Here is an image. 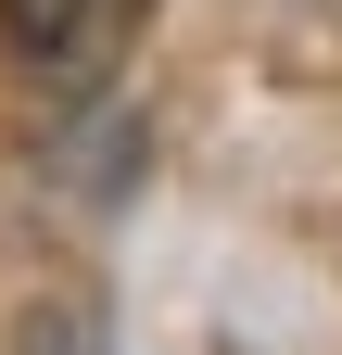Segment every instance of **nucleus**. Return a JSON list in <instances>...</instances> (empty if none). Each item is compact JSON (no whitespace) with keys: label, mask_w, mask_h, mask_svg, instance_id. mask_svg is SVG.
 I'll use <instances>...</instances> for the list:
<instances>
[{"label":"nucleus","mask_w":342,"mask_h":355,"mask_svg":"<svg viewBox=\"0 0 342 355\" xmlns=\"http://www.w3.org/2000/svg\"><path fill=\"white\" fill-rule=\"evenodd\" d=\"M13 355H102V304H38L13 330Z\"/></svg>","instance_id":"2"},{"label":"nucleus","mask_w":342,"mask_h":355,"mask_svg":"<svg viewBox=\"0 0 342 355\" xmlns=\"http://www.w3.org/2000/svg\"><path fill=\"white\" fill-rule=\"evenodd\" d=\"M127 38H140V0H0V51L51 89H89Z\"/></svg>","instance_id":"1"}]
</instances>
